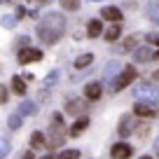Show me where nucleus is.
I'll return each instance as SVG.
<instances>
[{"label":"nucleus","mask_w":159,"mask_h":159,"mask_svg":"<svg viewBox=\"0 0 159 159\" xmlns=\"http://www.w3.org/2000/svg\"><path fill=\"white\" fill-rule=\"evenodd\" d=\"M66 33V16L61 12H47L38 24V38L45 45H54L59 42L61 35Z\"/></svg>","instance_id":"1"},{"label":"nucleus","mask_w":159,"mask_h":159,"mask_svg":"<svg viewBox=\"0 0 159 159\" xmlns=\"http://www.w3.org/2000/svg\"><path fill=\"white\" fill-rule=\"evenodd\" d=\"M101 94H103V87H101L98 82H89V84L84 87V98L87 101H98Z\"/></svg>","instance_id":"11"},{"label":"nucleus","mask_w":159,"mask_h":159,"mask_svg":"<svg viewBox=\"0 0 159 159\" xmlns=\"http://www.w3.org/2000/svg\"><path fill=\"white\" fill-rule=\"evenodd\" d=\"M12 91H14V94H19V96H24L26 94V82H24V77H19V75H14V77H12Z\"/></svg>","instance_id":"17"},{"label":"nucleus","mask_w":159,"mask_h":159,"mask_svg":"<svg viewBox=\"0 0 159 159\" xmlns=\"http://www.w3.org/2000/svg\"><path fill=\"white\" fill-rule=\"evenodd\" d=\"M21 159H35V154L28 150V152H24V157H21Z\"/></svg>","instance_id":"33"},{"label":"nucleus","mask_w":159,"mask_h":159,"mask_svg":"<svg viewBox=\"0 0 159 159\" xmlns=\"http://www.w3.org/2000/svg\"><path fill=\"white\" fill-rule=\"evenodd\" d=\"M10 154V140L2 138V148H0V157H7Z\"/></svg>","instance_id":"27"},{"label":"nucleus","mask_w":159,"mask_h":159,"mask_svg":"<svg viewBox=\"0 0 159 159\" xmlns=\"http://www.w3.org/2000/svg\"><path fill=\"white\" fill-rule=\"evenodd\" d=\"M154 80H159V70H157V73H154Z\"/></svg>","instance_id":"37"},{"label":"nucleus","mask_w":159,"mask_h":159,"mask_svg":"<svg viewBox=\"0 0 159 159\" xmlns=\"http://www.w3.org/2000/svg\"><path fill=\"white\" fill-rule=\"evenodd\" d=\"M19 112L24 115V117H28V115H35V112H38V105H35L33 101H24V103L19 105Z\"/></svg>","instance_id":"20"},{"label":"nucleus","mask_w":159,"mask_h":159,"mask_svg":"<svg viewBox=\"0 0 159 159\" xmlns=\"http://www.w3.org/2000/svg\"><path fill=\"white\" fill-rule=\"evenodd\" d=\"M87 35H89V38H98V35H103V24H101L98 19H91L89 24H87Z\"/></svg>","instance_id":"15"},{"label":"nucleus","mask_w":159,"mask_h":159,"mask_svg":"<svg viewBox=\"0 0 159 159\" xmlns=\"http://www.w3.org/2000/svg\"><path fill=\"white\" fill-rule=\"evenodd\" d=\"M148 131H150V122H140V126H136V134H138L140 138H145Z\"/></svg>","instance_id":"25"},{"label":"nucleus","mask_w":159,"mask_h":159,"mask_svg":"<svg viewBox=\"0 0 159 159\" xmlns=\"http://www.w3.org/2000/svg\"><path fill=\"white\" fill-rule=\"evenodd\" d=\"M136 131V122L131 115H122V119H119V126H117V134L122 136V138H126L129 134H134Z\"/></svg>","instance_id":"7"},{"label":"nucleus","mask_w":159,"mask_h":159,"mask_svg":"<svg viewBox=\"0 0 159 159\" xmlns=\"http://www.w3.org/2000/svg\"><path fill=\"white\" fill-rule=\"evenodd\" d=\"M136 75H138V73H136V68H134V66H126V68H124L122 73L117 75V77L112 80V89H115V91L126 89V87H129L131 82L136 80Z\"/></svg>","instance_id":"3"},{"label":"nucleus","mask_w":159,"mask_h":159,"mask_svg":"<svg viewBox=\"0 0 159 159\" xmlns=\"http://www.w3.org/2000/svg\"><path fill=\"white\" fill-rule=\"evenodd\" d=\"M119 35H122V28H119V24H112L108 30L103 33V38L108 40V42H115V40H119Z\"/></svg>","instance_id":"18"},{"label":"nucleus","mask_w":159,"mask_h":159,"mask_svg":"<svg viewBox=\"0 0 159 159\" xmlns=\"http://www.w3.org/2000/svg\"><path fill=\"white\" fill-rule=\"evenodd\" d=\"M94 63V54H82V56H77L75 59V68H87V66H91Z\"/></svg>","instance_id":"21"},{"label":"nucleus","mask_w":159,"mask_h":159,"mask_svg":"<svg viewBox=\"0 0 159 159\" xmlns=\"http://www.w3.org/2000/svg\"><path fill=\"white\" fill-rule=\"evenodd\" d=\"M101 16L108 19V21H112V24H119V21H122V12H119V7H112V5L103 7V10H101Z\"/></svg>","instance_id":"13"},{"label":"nucleus","mask_w":159,"mask_h":159,"mask_svg":"<svg viewBox=\"0 0 159 159\" xmlns=\"http://www.w3.org/2000/svg\"><path fill=\"white\" fill-rule=\"evenodd\" d=\"M131 49H136V38H126L124 42L119 45L117 52H131Z\"/></svg>","instance_id":"24"},{"label":"nucleus","mask_w":159,"mask_h":159,"mask_svg":"<svg viewBox=\"0 0 159 159\" xmlns=\"http://www.w3.org/2000/svg\"><path fill=\"white\" fill-rule=\"evenodd\" d=\"M80 150H61L59 152V159H80Z\"/></svg>","instance_id":"22"},{"label":"nucleus","mask_w":159,"mask_h":159,"mask_svg":"<svg viewBox=\"0 0 159 159\" xmlns=\"http://www.w3.org/2000/svg\"><path fill=\"white\" fill-rule=\"evenodd\" d=\"M66 140V129H63V115L54 112L52 115V124H49V140H47V148L56 150L61 148Z\"/></svg>","instance_id":"2"},{"label":"nucleus","mask_w":159,"mask_h":159,"mask_svg":"<svg viewBox=\"0 0 159 159\" xmlns=\"http://www.w3.org/2000/svg\"><path fill=\"white\" fill-rule=\"evenodd\" d=\"M87 110V105H84V101H80V98H68V103H66V112L68 115H80V112H84Z\"/></svg>","instance_id":"12"},{"label":"nucleus","mask_w":159,"mask_h":159,"mask_svg":"<svg viewBox=\"0 0 159 159\" xmlns=\"http://www.w3.org/2000/svg\"><path fill=\"white\" fill-rule=\"evenodd\" d=\"M21 122H24V115H21V112H12L10 117H7V126H10L12 131L21 129Z\"/></svg>","instance_id":"19"},{"label":"nucleus","mask_w":159,"mask_h":159,"mask_svg":"<svg viewBox=\"0 0 159 159\" xmlns=\"http://www.w3.org/2000/svg\"><path fill=\"white\" fill-rule=\"evenodd\" d=\"M24 14H26V10H24V7H16V19H21Z\"/></svg>","instance_id":"31"},{"label":"nucleus","mask_w":159,"mask_h":159,"mask_svg":"<svg viewBox=\"0 0 159 159\" xmlns=\"http://www.w3.org/2000/svg\"><path fill=\"white\" fill-rule=\"evenodd\" d=\"M87 126H89V117H84V115H82V117H77L73 122V126H70L68 129V134L73 136V138H77V136H82L87 131Z\"/></svg>","instance_id":"9"},{"label":"nucleus","mask_w":159,"mask_h":159,"mask_svg":"<svg viewBox=\"0 0 159 159\" xmlns=\"http://www.w3.org/2000/svg\"><path fill=\"white\" fill-rule=\"evenodd\" d=\"M56 77H59V73H56V70H52V73L47 75V82H45V84H52V82H54Z\"/></svg>","instance_id":"28"},{"label":"nucleus","mask_w":159,"mask_h":159,"mask_svg":"<svg viewBox=\"0 0 159 159\" xmlns=\"http://www.w3.org/2000/svg\"><path fill=\"white\" fill-rule=\"evenodd\" d=\"M7 98H10V91L2 87V91H0V101H2V103H7Z\"/></svg>","instance_id":"29"},{"label":"nucleus","mask_w":159,"mask_h":159,"mask_svg":"<svg viewBox=\"0 0 159 159\" xmlns=\"http://www.w3.org/2000/svg\"><path fill=\"white\" fill-rule=\"evenodd\" d=\"M40 59H42V52H40V49H33V47L19 49V63H21V66H28V63L40 61Z\"/></svg>","instance_id":"6"},{"label":"nucleus","mask_w":159,"mask_h":159,"mask_svg":"<svg viewBox=\"0 0 159 159\" xmlns=\"http://www.w3.org/2000/svg\"><path fill=\"white\" fill-rule=\"evenodd\" d=\"M61 7H63V10H77L80 0H61Z\"/></svg>","instance_id":"26"},{"label":"nucleus","mask_w":159,"mask_h":159,"mask_svg":"<svg viewBox=\"0 0 159 159\" xmlns=\"http://www.w3.org/2000/svg\"><path fill=\"white\" fill-rule=\"evenodd\" d=\"M138 159H152V157H150V154H143V157H138Z\"/></svg>","instance_id":"35"},{"label":"nucleus","mask_w":159,"mask_h":159,"mask_svg":"<svg viewBox=\"0 0 159 159\" xmlns=\"http://www.w3.org/2000/svg\"><path fill=\"white\" fill-rule=\"evenodd\" d=\"M42 159H59V157H52V154H45Z\"/></svg>","instance_id":"34"},{"label":"nucleus","mask_w":159,"mask_h":159,"mask_svg":"<svg viewBox=\"0 0 159 159\" xmlns=\"http://www.w3.org/2000/svg\"><path fill=\"white\" fill-rule=\"evenodd\" d=\"M110 154H112V159H131L134 148H131L129 143H124V140H119V143H112Z\"/></svg>","instance_id":"5"},{"label":"nucleus","mask_w":159,"mask_h":159,"mask_svg":"<svg viewBox=\"0 0 159 159\" xmlns=\"http://www.w3.org/2000/svg\"><path fill=\"white\" fill-rule=\"evenodd\" d=\"M145 14H148V19H150V21H154V24H159V5H150Z\"/></svg>","instance_id":"23"},{"label":"nucleus","mask_w":159,"mask_h":159,"mask_svg":"<svg viewBox=\"0 0 159 159\" xmlns=\"http://www.w3.org/2000/svg\"><path fill=\"white\" fill-rule=\"evenodd\" d=\"M30 148L33 150L47 148V136L42 134V131H33V134H30Z\"/></svg>","instance_id":"14"},{"label":"nucleus","mask_w":159,"mask_h":159,"mask_svg":"<svg viewBox=\"0 0 159 159\" xmlns=\"http://www.w3.org/2000/svg\"><path fill=\"white\" fill-rule=\"evenodd\" d=\"M148 42H152V45H157V47H159V35H154V33H152V35H148Z\"/></svg>","instance_id":"30"},{"label":"nucleus","mask_w":159,"mask_h":159,"mask_svg":"<svg viewBox=\"0 0 159 159\" xmlns=\"http://www.w3.org/2000/svg\"><path fill=\"white\" fill-rule=\"evenodd\" d=\"M150 59H154L152 47H136L134 49V61L136 63H145V61H150Z\"/></svg>","instance_id":"10"},{"label":"nucleus","mask_w":159,"mask_h":159,"mask_svg":"<svg viewBox=\"0 0 159 159\" xmlns=\"http://www.w3.org/2000/svg\"><path fill=\"white\" fill-rule=\"evenodd\" d=\"M2 24H5V26H12V24H14V19H12V16H5V19H2Z\"/></svg>","instance_id":"32"},{"label":"nucleus","mask_w":159,"mask_h":159,"mask_svg":"<svg viewBox=\"0 0 159 159\" xmlns=\"http://www.w3.org/2000/svg\"><path fill=\"white\" fill-rule=\"evenodd\" d=\"M134 115L136 117H143V119H152L154 115H157V108H154V103H150V101H138V103L134 105Z\"/></svg>","instance_id":"4"},{"label":"nucleus","mask_w":159,"mask_h":159,"mask_svg":"<svg viewBox=\"0 0 159 159\" xmlns=\"http://www.w3.org/2000/svg\"><path fill=\"white\" fill-rule=\"evenodd\" d=\"M119 75V61H108L105 63V70H103V77L105 80H112Z\"/></svg>","instance_id":"16"},{"label":"nucleus","mask_w":159,"mask_h":159,"mask_svg":"<svg viewBox=\"0 0 159 159\" xmlns=\"http://www.w3.org/2000/svg\"><path fill=\"white\" fill-rule=\"evenodd\" d=\"M134 96L136 98H148V101H157L159 98V89L157 87H136L134 89Z\"/></svg>","instance_id":"8"},{"label":"nucleus","mask_w":159,"mask_h":159,"mask_svg":"<svg viewBox=\"0 0 159 159\" xmlns=\"http://www.w3.org/2000/svg\"><path fill=\"white\" fill-rule=\"evenodd\" d=\"M154 148H157V152H159V138H157V143H154Z\"/></svg>","instance_id":"36"}]
</instances>
